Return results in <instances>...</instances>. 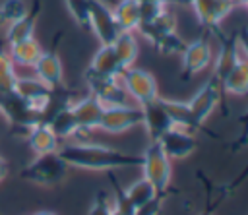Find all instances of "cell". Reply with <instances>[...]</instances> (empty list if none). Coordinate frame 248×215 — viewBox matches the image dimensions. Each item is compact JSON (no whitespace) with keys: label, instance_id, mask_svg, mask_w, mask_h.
<instances>
[{"label":"cell","instance_id":"obj_1","mask_svg":"<svg viewBox=\"0 0 248 215\" xmlns=\"http://www.w3.org/2000/svg\"><path fill=\"white\" fill-rule=\"evenodd\" d=\"M58 155L68 163V167L87 169V170H112L126 167H141V155H132L114 147L76 141L58 147Z\"/></svg>","mask_w":248,"mask_h":215},{"label":"cell","instance_id":"obj_2","mask_svg":"<svg viewBox=\"0 0 248 215\" xmlns=\"http://www.w3.org/2000/svg\"><path fill=\"white\" fill-rule=\"evenodd\" d=\"M68 169H70L68 163L56 151V153L37 155L27 167H23L21 176L39 186H54L66 178Z\"/></svg>","mask_w":248,"mask_h":215},{"label":"cell","instance_id":"obj_3","mask_svg":"<svg viewBox=\"0 0 248 215\" xmlns=\"http://www.w3.org/2000/svg\"><path fill=\"white\" fill-rule=\"evenodd\" d=\"M141 170H143V178L151 182L159 194L169 188L172 167H170V159L165 155L159 141H151L145 147L141 155Z\"/></svg>","mask_w":248,"mask_h":215},{"label":"cell","instance_id":"obj_4","mask_svg":"<svg viewBox=\"0 0 248 215\" xmlns=\"http://www.w3.org/2000/svg\"><path fill=\"white\" fill-rule=\"evenodd\" d=\"M0 112L10 120L12 126L16 128H25L29 130L35 124H41V112L31 107L25 99H21L16 89L0 93Z\"/></svg>","mask_w":248,"mask_h":215},{"label":"cell","instance_id":"obj_5","mask_svg":"<svg viewBox=\"0 0 248 215\" xmlns=\"http://www.w3.org/2000/svg\"><path fill=\"white\" fill-rule=\"evenodd\" d=\"M85 81L89 87V95H93L103 107L126 105V89L122 79L116 76H99L85 70Z\"/></svg>","mask_w":248,"mask_h":215},{"label":"cell","instance_id":"obj_6","mask_svg":"<svg viewBox=\"0 0 248 215\" xmlns=\"http://www.w3.org/2000/svg\"><path fill=\"white\" fill-rule=\"evenodd\" d=\"M141 124H143L141 107L116 105V107H105L101 122H99V130L108 132V134H122Z\"/></svg>","mask_w":248,"mask_h":215},{"label":"cell","instance_id":"obj_7","mask_svg":"<svg viewBox=\"0 0 248 215\" xmlns=\"http://www.w3.org/2000/svg\"><path fill=\"white\" fill-rule=\"evenodd\" d=\"M122 79V85L126 89L128 95H132L140 107L149 103V101H155L159 97V87H157V81L153 77V74H149L147 70H141V68H128L122 72L120 76Z\"/></svg>","mask_w":248,"mask_h":215},{"label":"cell","instance_id":"obj_8","mask_svg":"<svg viewBox=\"0 0 248 215\" xmlns=\"http://www.w3.org/2000/svg\"><path fill=\"white\" fill-rule=\"evenodd\" d=\"M89 31L95 33L101 45H112L120 35L114 14L103 0H89Z\"/></svg>","mask_w":248,"mask_h":215},{"label":"cell","instance_id":"obj_9","mask_svg":"<svg viewBox=\"0 0 248 215\" xmlns=\"http://www.w3.org/2000/svg\"><path fill=\"white\" fill-rule=\"evenodd\" d=\"M221 93H223V85H221V81L215 77V76H211L207 81H205V85L192 97V101L188 103V107H190V110H192V116H194V120H196V124L202 128V124L209 118V114L215 110V107L219 105V101H221Z\"/></svg>","mask_w":248,"mask_h":215},{"label":"cell","instance_id":"obj_10","mask_svg":"<svg viewBox=\"0 0 248 215\" xmlns=\"http://www.w3.org/2000/svg\"><path fill=\"white\" fill-rule=\"evenodd\" d=\"M190 6L194 8L200 25L209 31L219 29L223 19L232 12V8H236L234 0H192Z\"/></svg>","mask_w":248,"mask_h":215},{"label":"cell","instance_id":"obj_11","mask_svg":"<svg viewBox=\"0 0 248 215\" xmlns=\"http://www.w3.org/2000/svg\"><path fill=\"white\" fill-rule=\"evenodd\" d=\"M182 77H190L194 74H200L202 70H205L211 64L213 52H211V45L205 37H200L192 43H186L184 50H182Z\"/></svg>","mask_w":248,"mask_h":215},{"label":"cell","instance_id":"obj_12","mask_svg":"<svg viewBox=\"0 0 248 215\" xmlns=\"http://www.w3.org/2000/svg\"><path fill=\"white\" fill-rule=\"evenodd\" d=\"M103 110L105 107L93 97V95H87L76 103H72V112L76 116V122L79 126V134L76 138H79L78 141H81V138L85 134H89L91 130L99 128V122H101V116H103Z\"/></svg>","mask_w":248,"mask_h":215},{"label":"cell","instance_id":"obj_13","mask_svg":"<svg viewBox=\"0 0 248 215\" xmlns=\"http://www.w3.org/2000/svg\"><path fill=\"white\" fill-rule=\"evenodd\" d=\"M165 151V155L169 159H184L188 155L194 153L196 149V139L190 132L182 130V128H170L167 130L159 139H157Z\"/></svg>","mask_w":248,"mask_h":215},{"label":"cell","instance_id":"obj_14","mask_svg":"<svg viewBox=\"0 0 248 215\" xmlns=\"http://www.w3.org/2000/svg\"><path fill=\"white\" fill-rule=\"evenodd\" d=\"M141 112H143V124L151 141H157L167 130L172 128V122L161 103V97H157L155 101H149L145 105H141Z\"/></svg>","mask_w":248,"mask_h":215},{"label":"cell","instance_id":"obj_15","mask_svg":"<svg viewBox=\"0 0 248 215\" xmlns=\"http://www.w3.org/2000/svg\"><path fill=\"white\" fill-rule=\"evenodd\" d=\"M14 89L21 99H25L39 112L45 108V105L52 93V89L46 83H43L39 77H17Z\"/></svg>","mask_w":248,"mask_h":215},{"label":"cell","instance_id":"obj_16","mask_svg":"<svg viewBox=\"0 0 248 215\" xmlns=\"http://www.w3.org/2000/svg\"><path fill=\"white\" fill-rule=\"evenodd\" d=\"M240 60V46L236 41V35L231 37H221V48L213 64V76L223 83L227 74L234 68V64Z\"/></svg>","mask_w":248,"mask_h":215},{"label":"cell","instance_id":"obj_17","mask_svg":"<svg viewBox=\"0 0 248 215\" xmlns=\"http://www.w3.org/2000/svg\"><path fill=\"white\" fill-rule=\"evenodd\" d=\"M33 68L37 72V77L43 83H46L50 89L62 87V76H64V72H62V60H60V56L56 52H52V50L45 52L43 50V54L33 64Z\"/></svg>","mask_w":248,"mask_h":215},{"label":"cell","instance_id":"obj_18","mask_svg":"<svg viewBox=\"0 0 248 215\" xmlns=\"http://www.w3.org/2000/svg\"><path fill=\"white\" fill-rule=\"evenodd\" d=\"M27 143L33 149L35 155H45V153H56L60 147V139L56 134L50 130L48 124H35L27 130Z\"/></svg>","mask_w":248,"mask_h":215},{"label":"cell","instance_id":"obj_19","mask_svg":"<svg viewBox=\"0 0 248 215\" xmlns=\"http://www.w3.org/2000/svg\"><path fill=\"white\" fill-rule=\"evenodd\" d=\"M37 15H39V2H35L21 17H17L16 21H12L8 27H6V41L8 45H14V43H19L23 39H29L33 37V31H35V23H37Z\"/></svg>","mask_w":248,"mask_h":215},{"label":"cell","instance_id":"obj_20","mask_svg":"<svg viewBox=\"0 0 248 215\" xmlns=\"http://www.w3.org/2000/svg\"><path fill=\"white\" fill-rule=\"evenodd\" d=\"M138 31H140V35H141L143 39H147L151 45H155V43H157L159 39H163L165 35L176 31V15H174V12H170V10L167 8V10H165L159 17H155L153 21L141 23V25L138 27Z\"/></svg>","mask_w":248,"mask_h":215},{"label":"cell","instance_id":"obj_21","mask_svg":"<svg viewBox=\"0 0 248 215\" xmlns=\"http://www.w3.org/2000/svg\"><path fill=\"white\" fill-rule=\"evenodd\" d=\"M87 72H93V74H99V76H116V77H120L124 68L120 66L112 45H101V48L91 58V64H89Z\"/></svg>","mask_w":248,"mask_h":215},{"label":"cell","instance_id":"obj_22","mask_svg":"<svg viewBox=\"0 0 248 215\" xmlns=\"http://www.w3.org/2000/svg\"><path fill=\"white\" fill-rule=\"evenodd\" d=\"M161 103H163V107H165V110H167L174 128H182L186 132H194V130L200 128L196 124L194 116H192V110H190L188 103L174 101V99H165V97H161Z\"/></svg>","mask_w":248,"mask_h":215},{"label":"cell","instance_id":"obj_23","mask_svg":"<svg viewBox=\"0 0 248 215\" xmlns=\"http://www.w3.org/2000/svg\"><path fill=\"white\" fill-rule=\"evenodd\" d=\"M8 54L12 58L14 64H19V66H33L39 56L43 54V48L39 45V41L35 37H29V39H23L19 43H14V45H8Z\"/></svg>","mask_w":248,"mask_h":215},{"label":"cell","instance_id":"obj_24","mask_svg":"<svg viewBox=\"0 0 248 215\" xmlns=\"http://www.w3.org/2000/svg\"><path fill=\"white\" fill-rule=\"evenodd\" d=\"M112 14H114V19H116V25L122 31H132L136 33L138 31V25H140V2L136 0H118L116 6L112 8Z\"/></svg>","mask_w":248,"mask_h":215},{"label":"cell","instance_id":"obj_25","mask_svg":"<svg viewBox=\"0 0 248 215\" xmlns=\"http://www.w3.org/2000/svg\"><path fill=\"white\" fill-rule=\"evenodd\" d=\"M112 48H114V52H116V56H118V62H120V66H122L124 70H128V68L134 66L140 48H138V39H136V35H134L132 31H122V33L114 39Z\"/></svg>","mask_w":248,"mask_h":215},{"label":"cell","instance_id":"obj_26","mask_svg":"<svg viewBox=\"0 0 248 215\" xmlns=\"http://www.w3.org/2000/svg\"><path fill=\"white\" fill-rule=\"evenodd\" d=\"M221 85L229 95H248V58H240Z\"/></svg>","mask_w":248,"mask_h":215},{"label":"cell","instance_id":"obj_27","mask_svg":"<svg viewBox=\"0 0 248 215\" xmlns=\"http://www.w3.org/2000/svg\"><path fill=\"white\" fill-rule=\"evenodd\" d=\"M50 130L56 134L58 139H66V138H76L79 134V126L76 122V116L72 112V105L70 107H64L62 110H58L48 122Z\"/></svg>","mask_w":248,"mask_h":215},{"label":"cell","instance_id":"obj_28","mask_svg":"<svg viewBox=\"0 0 248 215\" xmlns=\"http://www.w3.org/2000/svg\"><path fill=\"white\" fill-rule=\"evenodd\" d=\"M124 194H126V198L132 201V205H134V207L145 205L147 201H151L153 198H157V196H159V192L153 188V184H151V182H147L145 178L136 180L130 188H126V190H124Z\"/></svg>","mask_w":248,"mask_h":215},{"label":"cell","instance_id":"obj_29","mask_svg":"<svg viewBox=\"0 0 248 215\" xmlns=\"http://www.w3.org/2000/svg\"><path fill=\"white\" fill-rule=\"evenodd\" d=\"M27 10L29 6L25 4V0H0V27L6 29L12 21L21 17Z\"/></svg>","mask_w":248,"mask_h":215},{"label":"cell","instance_id":"obj_30","mask_svg":"<svg viewBox=\"0 0 248 215\" xmlns=\"http://www.w3.org/2000/svg\"><path fill=\"white\" fill-rule=\"evenodd\" d=\"M14 62L10 58V54L6 50H0V93L4 91H12L16 87V70H14Z\"/></svg>","mask_w":248,"mask_h":215},{"label":"cell","instance_id":"obj_31","mask_svg":"<svg viewBox=\"0 0 248 215\" xmlns=\"http://www.w3.org/2000/svg\"><path fill=\"white\" fill-rule=\"evenodd\" d=\"M153 46H155L157 52L163 54V56H174V54H182V50H184V46H186V41L174 31V33H169V35H165L163 39H159Z\"/></svg>","mask_w":248,"mask_h":215},{"label":"cell","instance_id":"obj_32","mask_svg":"<svg viewBox=\"0 0 248 215\" xmlns=\"http://www.w3.org/2000/svg\"><path fill=\"white\" fill-rule=\"evenodd\" d=\"M64 2L74 21L79 27L89 29V0H64Z\"/></svg>","mask_w":248,"mask_h":215},{"label":"cell","instance_id":"obj_33","mask_svg":"<svg viewBox=\"0 0 248 215\" xmlns=\"http://www.w3.org/2000/svg\"><path fill=\"white\" fill-rule=\"evenodd\" d=\"M167 8H169L167 2H140V25L153 21V19L159 17ZM140 25H138V27H140Z\"/></svg>","mask_w":248,"mask_h":215},{"label":"cell","instance_id":"obj_34","mask_svg":"<svg viewBox=\"0 0 248 215\" xmlns=\"http://www.w3.org/2000/svg\"><path fill=\"white\" fill-rule=\"evenodd\" d=\"M87 215H110V203H108L105 192H99L95 196V200H93Z\"/></svg>","mask_w":248,"mask_h":215},{"label":"cell","instance_id":"obj_35","mask_svg":"<svg viewBox=\"0 0 248 215\" xmlns=\"http://www.w3.org/2000/svg\"><path fill=\"white\" fill-rule=\"evenodd\" d=\"M161 207H163V201H161V198L157 196V198H153L151 201H147L145 205H140V207H136L134 215H159Z\"/></svg>","mask_w":248,"mask_h":215},{"label":"cell","instance_id":"obj_36","mask_svg":"<svg viewBox=\"0 0 248 215\" xmlns=\"http://www.w3.org/2000/svg\"><path fill=\"white\" fill-rule=\"evenodd\" d=\"M236 41H238L240 50H244V54H246V58H248V27H242V29L236 33Z\"/></svg>","mask_w":248,"mask_h":215},{"label":"cell","instance_id":"obj_37","mask_svg":"<svg viewBox=\"0 0 248 215\" xmlns=\"http://www.w3.org/2000/svg\"><path fill=\"white\" fill-rule=\"evenodd\" d=\"M238 124L242 126V134H240V138H238V145H242L244 138L248 136V110H246V112H242V114L238 116Z\"/></svg>","mask_w":248,"mask_h":215},{"label":"cell","instance_id":"obj_38","mask_svg":"<svg viewBox=\"0 0 248 215\" xmlns=\"http://www.w3.org/2000/svg\"><path fill=\"white\" fill-rule=\"evenodd\" d=\"M6 174H8V163L0 157V182L6 178Z\"/></svg>","mask_w":248,"mask_h":215},{"label":"cell","instance_id":"obj_39","mask_svg":"<svg viewBox=\"0 0 248 215\" xmlns=\"http://www.w3.org/2000/svg\"><path fill=\"white\" fill-rule=\"evenodd\" d=\"M246 176H248V165H246V167L242 169V172H240V176H238V178L234 180V184H231V186H236V184H240V182H242V180H244Z\"/></svg>","mask_w":248,"mask_h":215},{"label":"cell","instance_id":"obj_40","mask_svg":"<svg viewBox=\"0 0 248 215\" xmlns=\"http://www.w3.org/2000/svg\"><path fill=\"white\" fill-rule=\"evenodd\" d=\"M167 4H192V0H167Z\"/></svg>","mask_w":248,"mask_h":215},{"label":"cell","instance_id":"obj_41","mask_svg":"<svg viewBox=\"0 0 248 215\" xmlns=\"http://www.w3.org/2000/svg\"><path fill=\"white\" fill-rule=\"evenodd\" d=\"M35 215H56V213H52V211H39V213H35Z\"/></svg>","mask_w":248,"mask_h":215},{"label":"cell","instance_id":"obj_42","mask_svg":"<svg viewBox=\"0 0 248 215\" xmlns=\"http://www.w3.org/2000/svg\"><path fill=\"white\" fill-rule=\"evenodd\" d=\"M136 2H167V0H136Z\"/></svg>","mask_w":248,"mask_h":215},{"label":"cell","instance_id":"obj_43","mask_svg":"<svg viewBox=\"0 0 248 215\" xmlns=\"http://www.w3.org/2000/svg\"><path fill=\"white\" fill-rule=\"evenodd\" d=\"M244 6H246V8H248V2H246V4H244Z\"/></svg>","mask_w":248,"mask_h":215}]
</instances>
